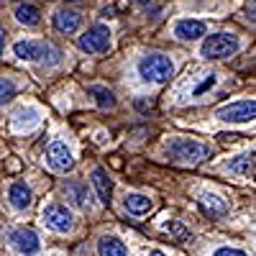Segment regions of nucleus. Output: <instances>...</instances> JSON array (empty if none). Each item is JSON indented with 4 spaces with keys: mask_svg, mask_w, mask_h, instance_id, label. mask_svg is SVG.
<instances>
[{
    "mask_svg": "<svg viewBox=\"0 0 256 256\" xmlns=\"http://www.w3.org/2000/svg\"><path fill=\"white\" fill-rule=\"evenodd\" d=\"M166 154L182 164H198L205 156H210V146H205L200 141H192V138H172L166 144Z\"/></svg>",
    "mask_w": 256,
    "mask_h": 256,
    "instance_id": "nucleus-1",
    "label": "nucleus"
},
{
    "mask_svg": "<svg viewBox=\"0 0 256 256\" xmlns=\"http://www.w3.org/2000/svg\"><path fill=\"white\" fill-rule=\"evenodd\" d=\"M18 59L26 62H41V64H59L62 62V52L52 44H44V41H18L13 46Z\"/></svg>",
    "mask_w": 256,
    "mask_h": 256,
    "instance_id": "nucleus-2",
    "label": "nucleus"
},
{
    "mask_svg": "<svg viewBox=\"0 0 256 256\" xmlns=\"http://www.w3.org/2000/svg\"><path fill=\"white\" fill-rule=\"evenodd\" d=\"M138 74L146 82H166L174 74V62L166 54H146L138 62Z\"/></svg>",
    "mask_w": 256,
    "mask_h": 256,
    "instance_id": "nucleus-3",
    "label": "nucleus"
},
{
    "mask_svg": "<svg viewBox=\"0 0 256 256\" xmlns=\"http://www.w3.org/2000/svg\"><path fill=\"white\" fill-rule=\"evenodd\" d=\"M236 52H238V38L233 34H210L205 36L202 46H200V54L205 59H226Z\"/></svg>",
    "mask_w": 256,
    "mask_h": 256,
    "instance_id": "nucleus-4",
    "label": "nucleus"
},
{
    "mask_svg": "<svg viewBox=\"0 0 256 256\" xmlns=\"http://www.w3.org/2000/svg\"><path fill=\"white\" fill-rule=\"evenodd\" d=\"M72 220H74L72 212L64 205H59V202L44 205V210H41V223H44L49 230H54V233H70L72 226H74Z\"/></svg>",
    "mask_w": 256,
    "mask_h": 256,
    "instance_id": "nucleus-5",
    "label": "nucleus"
},
{
    "mask_svg": "<svg viewBox=\"0 0 256 256\" xmlns=\"http://www.w3.org/2000/svg\"><path fill=\"white\" fill-rule=\"evenodd\" d=\"M216 118L226 123H248L256 120V100H236L216 110Z\"/></svg>",
    "mask_w": 256,
    "mask_h": 256,
    "instance_id": "nucleus-6",
    "label": "nucleus"
},
{
    "mask_svg": "<svg viewBox=\"0 0 256 256\" xmlns=\"http://www.w3.org/2000/svg\"><path fill=\"white\" fill-rule=\"evenodd\" d=\"M110 46V28L102 26V24H95L90 26L80 36V49L88 52V54H98V52H105Z\"/></svg>",
    "mask_w": 256,
    "mask_h": 256,
    "instance_id": "nucleus-7",
    "label": "nucleus"
},
{
    "mask_svg": "<svg viewBox=\"0 0 256 256\" xmlns=\"http://www.w3.org/2000/svg\"><path fill=\"white\" fill-rule=\"evenodd\" d=\"M8 244L18 254H24V256H34V254L41 251V241L36 236V230H31V228H13V230H8Z\"/></svg>",
    "mask_w": 256,
    "mask_h": 256,
    "instance_id": "nucleus-8",
    "label": "nucleus"
},
{
    "mask_svg": "<svg viewBox=\"0 0 256 256\" xmlns=\"http://www.w3.org/2000/svg\"><path fill=\"white\" fill-rule=\"evenodd\" d=\"M46 164H49L52 172H59V174L70 172V169L74 166V156L70 152V146L62 144V141H54L49 146V152H46Z\"/></svg>",
    "mask_w": 256,
    "mask_h": 256,
    "instance_id": "nucleus-9",
    "label": "nucleus"
},
{
    "mask_svg": "<svg viewBox=\"0 0 256 256\" xmlns=\"http://www.w3.org/2000/svg\"><path fill=\"white\" fill-rule=\"evenodd\" d=\"M174 36L182 41H195V38L205 36V24L195 20V18H182L174 24Z\"/></svg>",
    "mask_w": 256,
    "mask_h": 256,
    "instance_id": "nucleus-10",
    "label": "nucleus"
},
{
    "mask_svg": "<svg viewBox=\"0 0 256 256\" xmlns=\"http://www.w3.org/2000/svg\"><path fill=\"white\" fill-rule=\"evenodd\" d=\"M8 200H10V205H13L16 210L31 208V200H34L31 187H28L26 182H13V184L8 187Z\"/></svg>",
    "mask_w": 256,
    "mask_h": 256,
    "instance_id": "nucleus-11",
    "label": "nucleus"
},
{
    "mask_svg": "<svg viewBox=\"0 0 256 256\" xmlns=\"http://www.w3.org/2000/svg\"><path fill=\"white\" fill-rule=\"evenodd\" d=\"M80 24H82V16L77 10H67V8H64V10L54 13V28L62 31V34H74L80 28Z\"/></svg>",
    "mask_w": 256,
    "mask_h": 256,
    "instance_id": "nucleus-12",
    "label": "nucleus"
},
{
    "mask_svg": "<svg viewBox=\"0 0 256 256\" xmlns=\"http://www.w3.org/2000/svg\"><path fill=\"white\" fill-rule=\"evenodd\" d=\"M123 208L131 212V216H146V212L154 208V202L148 200V195H141V192H128V195L123 198Z\"/></svg>",
    "mask_w": 256,
    "mask_h": 256,
    "instance_id": "nucleus-13",
    "label": "nucleus"
},
{
    "mask_svg": "<svg viewBox=\"0 0 256 256\" xmlns=\"http://www.w3.org/2000/svg\"><path fill=\"white\" fill-rule=\"evenodd\" d=\"M92 184H95V190H98L100 202L108 205V202H110V192H113V182H110L108 172H105L102 166H95V169H92Z\"/></svg>",
    "mask_w": 256,
    "mask_h": 256,
    "instance_id": "nucleus-14",
    "label": "nucleus"
},
{
    "mask_svg": "<svg viewBox=\"0 0 256 256\" xmlns=\"http://www.w3.org/2000/svg\"><path fill=\"white\" fill-rule=\"evenodd\" d=\"M62 192H64V198H67L74 208H88V184L72 180V182H67L62 187Z\"/></svg>",
    "mask_w": 256,
    "mask_h": 256,
    "instance_id": "nucleus-15",
    "label": "nucleus"
},
{
    "mask_svg": "<svg viewBox=\"0 0 256 256\" xmlns=\"http://www.w3.org/2000/svg\"><path fill=\"white\" fill-rule=\"evenodd\" d=\"M38 120H41V110L38 108H20L13 116V128L16 131H28V128L38 126Z\"/></svg>",
    "mask_w": 256,
    "mask_h": 256,
    "instance_id": "nucleus-16",
    "label": "nucleus"
},
{
    "mask_svg": "<svg viewBox=\"0 0 256 256\" xmlns=\"http://www.w3.org/2000/svg\"><path fill=\"white\" fill-rule=\"evenodd\" d=\"M200 202H202V208H205V212H208L210 218H223L226 212H228V202L220 200L218 195H212V192H202Z\"/></svg>",
    "mask_w": 256,
    "mask_h": 256,
    "instance_id": "nucleus-17",
    "label": "nucleus"
},
{
    "mask_svg": "<svg viewBox=\"0 0 256 256\" xmlns=\"http://www.w3.org/2000/svg\"><path fill=\"white\" fill-rule=\"evenodd\" d=\"M98 256H128V248L116 236H102L98 241Z\"/></svg>",
    "mask_w": 256,
    "mask_h": 256,
    "instance_id": "nucleus-18",
    "label": "nucleus"
},
{
    "mask_svg": "<svg viewBox=\"0 0 256 256\" xmlns=\"http://www.w3.org/2000/svg\"><path fill=\"white\" fill-rule=\"evenodd\" d=\"M16 20L18 24H24V26H36L38 20H41V10L31 3H20L16 8Z\"/></svg>",
    "mask_w": 256,
    "mask_h": 256,
    "instance_id": "nucleus-19",
    "label": "nucleus"
},
{
    "mask_svg": "<svg viewBox=\"0 0 256 256\" xmlns=\"http://www.w3.org/2000/svg\"><path fill=\"white\" fill-rule=\"evenodd\" d=\"M90 95L98 100L100 108H105V110H113V108H116V95H113V90L100 88V84H92V88H90Z\"/></svg>",
    "mask_w": 256,
    "mask_h": 256,
    "instance_id": "nucleus-20",
    "label": "nucleus"
},
{
    "mask_svg": "<svg viewBox=\"0 0 256 256\" xmlns=\"http://www.w3.org/2000/svg\"><path fill=\"white\" fill-rule=\"evenodd\" d=\"M251 162H254L251 154H241L236 159H230L226 166H228V172H233V174H246V169L251 166Z\"/></svg>",
    "mask_w": 256,
    "mask_h": 256,
    "instance_id": "nucleus-21",
    "label": "nucleus"
},
{
    "mask_svg": "<svg viewBox=\"0 0 256 256\" xmlns=\"http://www.w3.org/2000/svg\"><path fill=\"white\" fill-rule=\"evenodd\" d=\"M162 228H164L166 233H172V236H174L177 241H187V238H190V230H187L180 220H164V223H162Z\"/></svg>",
    "mask_w": 256,
    "mask_h": 256,
    "instance_id": "nucleus-22",
    "label": "nucleus"
},
{
    "mask_svg": "<svg viewBox=\"0 0 256 256\" xmlns=\"http://www.w3.org/2000/svg\"><path fill=\"white\" fill-rule=\"evenodd\" d=\"M16 82L13 80H8V77H3L0 80V105H6V102H10L13 98H16Z\"/></svg>",
    "mask_w": 256,
    "mask_h": 256,
    "instance_id": "nucleus-23",
    "label": "nucleus"
},
{
    "mask_svg": "<svg viewBox=\"0 0 256 256\" xmlns=\"http://www.w3.org/2000/svg\"><path fill=\"white\" fill-rule=\"evenodd\" d=\"M212 256H248L244 248H236V246H220L212 251Z\"/></svg>",
    "mask_w": 256,
    "mask_h": 256,
    "instance_id": "nucleus-24",
    "label": "nucleus"
},
{
    "mask_svg": "<svg viewBox=\"0 0 256 256\" xmlns=\"http://www.w3.org/2000/svg\"><path fill=\"white\" fill-rule=\"evenodd\" d=\"M216 82H218V77H216V74H208V77H205V80L198 84V88H195V98H200L202 92H208V90H210Z\"/></svg>",
    "mask_w": 256,
    "mask_h": 256,
    "instance_id": "nucleus-25",
    "label": "nucleus"
},
{
    "mask_svg": "<svg viewBox=\"0 0 256 256\" xmlns=\"http://www.w3.org/2000/svg\"><path fill=\"white\" fill-rule=\"evenodd\" d=\"M3 49H6V31L0 28V54H3Z\"/></svg>",
    "mask_w": 256,
    "mask_h": 256,
    "instance_id": "nucleus-26",
    "label": "nucleus"
},
{
    "mask_svg": "<svg viewBox=\"0 0 256 256\" xmlns=\"http://www.w3.org/2000/svg\"><path fill=\"white\" fill-rule=\"evenodd\" d=\"M246 18H248V20H254V24H256V10H251V8H248V10H246Z\"/></svg>",
    "mask_w": 256,
    "mask_h": 256,
    "instance_id": "nucleus-27",
    "label": "nucleus"
},
{
    "mask_svg": "<svg viewBox=\"0 0 256 256\" xmlns=\"http://www.w3.org/2000/svg\"><path fill=\"white\" fill-rule=\"evenodd\" d=\"M134 3H138V6H148L152 0H134Z\"/></svg>",
    "mask_w": 256,
    "mask_h": 256,
    "instance_id": "nucleus-28",
    "label": "nucleus"
},
{
    "mask_svg": "<svg viewBox=\"0 0 256 256\" xmlns=\"http://www.w3.org/2000/svg\"><path fill=\"white\" fill-rule=\"evenodd\" d=\"M148 256H166V254H162V251H148Z\"/></svg>",
    "mask_w": 256,
    "mask_h": 256,
    "instance_id": "nucleus-29",
    "label": "nucleus"
},
{
    "mask_svg": "<svg viewBox=\"0 0 256 256\" xmlns=\"http://www.w3.org/2000/svg\"><path fill=\"white\" fill-rule=\"evenodd\" d=\"M67 3H80V0H67Z\"/></svg>",
    "mask_w": 256,
    "mask_h": 256,
    "instance_id": "nucleus-30",
    "label": "nucleus"
}]
</instances>
